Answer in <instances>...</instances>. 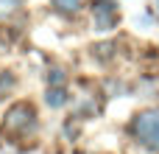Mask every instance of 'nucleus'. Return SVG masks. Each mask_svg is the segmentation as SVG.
I'll list each match as a JSON object with an SVG mask.
<instances>
[{
  "label": "nucleus",
  "instance_id": "obj_9",
  "mask_svg": "<svg viewBox=\"0 0 159 154\" xmlns=\"http://www.w3.org/2000/svg\"><path fill=\"white\" fill-rule=\"evenodd\" d=\"M154 6H157V14H159V0H154Z\"/></svg>",
  "mask_w": 159,
  "mask_h": 154
},
{
  "label": "nucleus",
  "instance_id": "obj_3",
  "mask_svg": "<svg viewBox=\"0 0 159 154\" xmlns=\"http://www.w3.org/2000/svg\"><path fill=\"white\" fill-rule=\"evenodd\" d=\"M92 17H95V28L98 31H112L115 22H117V14L115 11H95Z\"/></svg>",
  "mask_w": 159,
  "mask_h": 154
},
{
  "label": "nucleus",
  "instance_id": "obj_7",
  "mask_svg": "<svg viewBox=\"0 0 159 154\" xmlns=\"http://www.w3.org/2000/svg\"><path fill=\"white\" fill-rule=\"evenodd\" d=\"M11 87H14V76H11V73H0V98H3Z\"/></svg>",
  "mask_w": 159,
  "mask_h": 154
},
{
  "label": "nucleus",
  "instance_id": "obj_6",
  "mask_svg": "<svg viewBox=\"0 0 159 154\" xmlns=\"http://www.w3.org/2000/svg\"><path fill=\"white\" fill-rule=\"evenodd\" d=\"M48 84H50V87H61V84H64V70L53 67V70L48 73Z\"/></svg>",
  "mask_w": 159,
  "mask_h": 154
},
{
  "label": "nucleus",
  "instance_id": "obj_8",
  "mask_svg": "<svg viewBox=\"0 0 159 154\" xmlns=\"http://www.w3.org/2000/svg\"><path fill=\"white\" fill-rule=\"evenodd\" d=\"M6 6H17V3H22V0H3Z\"/></svg>",
  "mask_w": 159,
  "mask_h": 154
},
{
  "label": "nucleus",
  "instance_id": "obj_5",
  "mask_svg": "<svg viewBox=\"0 0 159 154\" xmlns=\"http://www.w3.org/2000/svg\"><path fill=\"white\" fill-rule=\"evenodd\" d=\"M59 11H64V14H75L78 11V6H81V0H50Z\"/></svg>",
  "mask_w": 159,
  "mask_h": 154
},
{
  "label": "nucleus",
  "instance_id": "obj_4",
  "mask_svg": "<svg viewBox=\"0 0 159 154\" xmlns=\"http://www.w3.org/2000/svg\"><path fill=\"white\" fill-rule=\"evenodd\" d=\"M45 101H48V107H53V109L64 107V104H67V93H64V87H50L48 95H45Z\"/></svg>",
  "mask_w": 159,
  "mask_h": 154
},
{
  "label": "nucleus",
  "instance_id": "obj_1",
  "mask_svg": "<svg viewBox=\"0 0 159 154\" xmlns=\"http://www.w3.org/2000/svg\"><path fill=\"white\" fill-rule=\"evenodd\" d=\"M129 132L140 146H145L151 152H159V107L137 112L131 118V123H129Z\"/></svg>",
  "mask_w": 159,
  "mask_h": 154
},
{
  "label": "nucleus",
  "instance_id": "obj_2",
  "mask_svg": "<svg viewBox=\"0 0 159 154\" xmlns=\"http://www.w3.org/2000/svg\"><path fill=\"white\" fill-rule=\"evenodd\" d=\"M34 126H36V115H34L31 104H17L6 112V129L22 135V132H31Z\"/></svg>",
  "mask_w": 159,
  "mask_h": 154
}]
</instances>
